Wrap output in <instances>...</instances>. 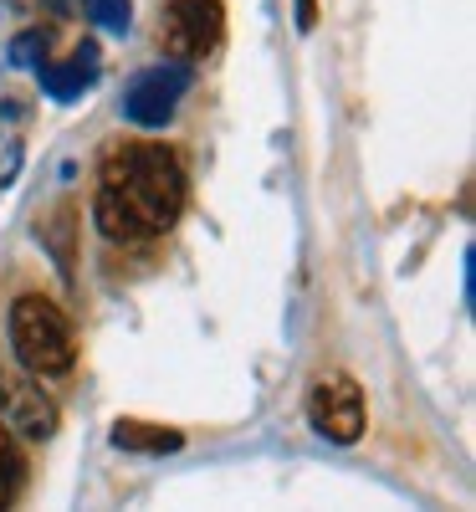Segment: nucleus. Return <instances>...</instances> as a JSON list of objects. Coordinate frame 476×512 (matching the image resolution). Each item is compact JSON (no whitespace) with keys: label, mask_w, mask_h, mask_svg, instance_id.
Here are the masks:
<instances>
[{"label":"nucleus","mask_w":476,"mask_h":512,"mask_svg":"<svg viewBox=\"0 0 476 512\" xmlns=\"http://www.w3.org/2000/svg\"><path fill=\"white\" fill-rule=\"evenodd\" d=\"M185 210V164L164 144H118L98 164L93 221L108 241L164 236Z\"/></svg>","instance_id":"obj_1"},{"label":"nucleus","mask_w":476,"mask_h":512,"mask_svg":"<svg viewBox=\"0 0 476 512\" xmlns=\"http://www.w3.org/2000/svg\"><path fill=\"white\" fill-rule=\"evenodd\" d=\"M11 349H16L26 374L52 379V374H67L77 364V333L52 297L26 292L11 303Z\"/></svg>","instance_id":"obj_2"},{"label":"nucleus","mask_w":476,"mask_h":512,"mask_svg":"<svg viewBox=\"0 0 476 512\" xmlns=\"http://www.w3.org/2000/svg\"><path fill=\"white\" fill-rule=\"evenodd\" d=\"M190 82H195L190 62H175V57L144 67L134 82H128V93H123V118L134 128H164L169 118L180 113V98L190 93Z\"/></svg>","instance_id":"obj_3"},{"label":"nucleus","mask_w":476,"mask_h":512,"mask_svg":"<svg viewBox=\"0 0 476 512\" xmlns=\"http://www.w3.org/2000/svg\"><path fill=\"white\" fill-rule=\"evenodd\" d=\"M226 31L221 0H164L159 16V47L175 62H200Z\"/></svg>","instance_id":"obj_4"},{"label":"nucleus","mask_w":476,"mask_h":512,"mask_svg":"<svg viewBox=\"0 0 476 512\" xmlns=\"http://www.w3.org/2000/svg\"><path fill=\"white\" fill-rule=\"evenodd\" d=\"M308 420L333 446H354L364 436V390L349 374H323L308 390Z\"/></svg>","instance_id":"obj_5"},{"label":"nucleus","mask_w":476,"mask_h":512,"mask_svg":"<svg viewBox=\"0 0 476 512\" xmlns=\"http://www.w3.org/2000/svg\"><path fill=\"white\" fill-rule=\"evenodd\" d=\"M0 420L26 441H52L57 436V400L31 379H0Z\"/></svg>","instance_id":"obj_6"},{"label":"nucleus","mask_w":476,"mask_h":512,"mask_svg":"<svg viewBox=\"0 0 476 512\" xmlns=\"http://www.w3.org/2000/svg\"><path fill=\"white\" fill-rule=\"evenodd\" d=\"M98 47L93 41H82V47L67 57V62H52V67H36V77H41V93L47 98H57V103H77L82 93L98 82Z\"/></svg>","instance_id":"obj_7"},{"label":"nucleus","mask_w":476,"mask_h":512,"mask_svg":"<svg viewBox=\"0 0 476 512\" xmlns=\"http://www.w3.org/2000/svg\"><path fill=\"white\" fill-rule=\"evenodd\" d=\"M113 446L134 451V456H164V451H180L185 436L169 431V425H154V420H118L113 425Z\"/></svg>","instance_id":"obj_8"},{"label":"nucleus","mask_w":476,"mask_h":512,"mask_svg":"<svg viewBox=\"0 0 476 512\" xmlns=\"http://www.w3.org/2000/svg\"><path fill=\"white\" fill-rule=\"evenodd\" d=\"M26 487V451L16 441V431L0 420V507H11Z\"/></svg>","instance_id":"obj_9"},{"label":"nucleus","mask_w":476,"mask_h":512,"mask_svg":"<svg viewBox=\"0 0 476 512\" xmlns=\"http://www.w3.org/2000/svg\"><path fill=\"white\" fill-rule=\"evenodd\" d=\"M88 16L113 36H123L128 26H134V6H128V0H88Z\"/></svg>","instance_id":"obj_10"},{"label":"nucleus","mask_w":476,"mask_h":512,"mask_svg":"<svg viewBox=\"0 0 476 512\" xmlns=\"http://www.w3.org/2000/svg\"><path fill=\"white\" fill-rule=\"evenodd\" d=\"M36 52H47V31H26L11 41V62L16 67H36Z\"/></svg>","instance_id":"obj_11"},{"label":"nucleus","mask_w":476,"mask_h":512,"mask_svg":"<svg viewBox=\"0 0 476 512\" xmlns=\"http://www.w3.org/2000/svg\"><path fill=\"white\" fill-rule=\"evenodd\" d=\"M72 210H57V231H52V251H57V267L67 272L72 267Z\"/></svg>","instance_id":"obj_12"},{"label":"nucleus","mask_w":476,"mask_h":512,"mask_svg":"<svg viewBox=\"0 0 476 512\" xmlns=\"http://www.w3.org/2000/svg\"><path fill=\"white\" fill-rule=\"evenodd\" d=\"M297 26H302V31L318 26V0H297Z\"/></svg>","instance_id":"obj_13"},{"label":"nucleus","mask_w":476,"mask_h":512,"mask_svg":"<svg viewBox=\"0 0 476 512\" xmlns=\"http://www.w3.org/2000/svg\"><path fill=\"white\" fill-rule=\"evenodd\" d=\"M0 185H6V180H0Z\"/></svg>","instance_id":"obj_14"},{"label":"nucleus","mask_w":476,"mask_h":512,"mask_svg":"<svg viewBox=\"0 0 476 512\" xmlns=\"http://www.w3.org/2000/svg\"><path fill=\"white\" fill-rule=\"evenodd\" d=\"M0 379H6V374H0Z\"/></svg>","instance_id":"obj_15"}]
</instances>
